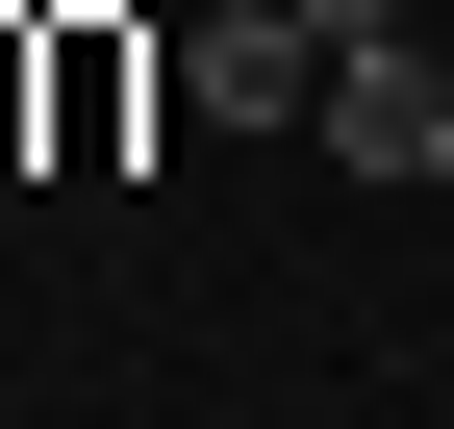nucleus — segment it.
<instances>
[{"label":"nucleus","instance_id":"f257e3e1","mask_svg":"<svg viewBox=\"0 0 454 429\" xmlns=\"http://www.w3.org/2000/svg\"><path fill=\"white\" fill-rule=\"evenodd\" d=\"M303 127L354 152V177H454V51H429V26H354V51H328V101H303Z\"/></svg>","mask_w":454,"mask_h":429},{"label":"nucleus","instance_id":"f03ea898","mask_svg":"<svg viewBox=\"0 0 454 429\" xmlns=\"http://www.w3.org/2000/svg\"><path fill=\"white\" fill-rule=\"evenodd\" d=\"M177 101H202V127H303V101H328V26H303V0H202V26H177Z\"/></svg>","mask_w":454,"mask_h":429},{"label":"nucleus","instance_id":"7ed1b4c3","mask_svg":"<svg viewBox=\"0 0 454 429\" xmlns=\"http://www.w3.org/2000/svg\"><path fill=\"white\" fill-rule=\"evenodd\" d=\"M127 101H152L127 26H51V152H127Z\"/></svg>","mask_w":454,"mask_h":429},{"label":"nucleus","instance_id":"20e7f679","mask_svg":"<svg viewBox=\"0 0 454 429\" xmlns=\"http://www.w3.org/2000/svg\"><path fill=\"white\" fill-rule=\"evenodd\" d=\"M51 127V26H0V152H26Z\"/></svg>","mask_w":454,"mask_h":429}]
</instances>
